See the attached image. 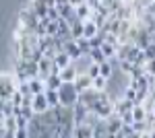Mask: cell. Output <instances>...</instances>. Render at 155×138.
Wrapping results in <instances>:
<instances>
[{"instance_id":"cell-1","label":"cell","mask_w":155,"mask_h":138,"mask_svg":"<svg viewBox=\"0 0 155 138\" xmlns=\"http://www.w3.org/2000/svg\"><path fill=\"white\" fill-rule=\"evenodd\" d=\"M58 99H60V105H62V107H68V109H72L74 105L79 103V93H77V89H74L72 82H62V85H60Z\"/></svg>"},{"instance_id":"cell-2","label":"cell","mask_w":155,"mask_h":138,"mask_svg":"<svg viewBox=\"0 0 155 138\" xmlns=\"http://www.w3.org/2000/svg\"><path fill=\"white\" fill-rule=\"evenodd\" d=\"M17 93V81L12 74H0V99L2 101H11V97Z\"/></svg>"},{"instance_id":"cell-3","label":"cell","mask_w":155,"mask_h":138,"mask_svg":"<svg viewBox=\"0 0 155 138\" xmlns=\"http://www.w3.org/2000/svg\"><path fill=\"white\" fill-rule=\"evenodd\" d=\"M19 25H23V27L29 29V31H33V33H35L37 27H39V19L33 14V11H31L29 6H25V8L19 11Z\"/></svg>"},{"instance_id":"cell-4","label":"cell","mask_w":155,"mask_h":138,"mask_svg":"<svg viewBox=\"0 0 155 138\" xmlns=\"http://www.w3.org/2000/svg\"><path fill=\"white\" fill-rule=\"evenodd\" d=\"M101 93H104V91H95V89L91 87V89H87V91L79 93V103L85 105V107H87V111H89V109H91V107L101 99Z\"/></svg>"},{"instance_id":"cell-5","label":"cell","mask_w":155,"mask_h":138,"mask_svg":"<svg viewBox=\"0 0 155 138\" xmlns=\"http://www.w3.org/2000/svg\"><path fill=\"white\" fill-rule=\"evenodd\" d=\"M31 109H33V114L35 115H41L50 111V105H48V99H46V95L44 93H39V95H33V103H31Z\"/></svg>"},{"instance_id":"cell-6","label":"cell","mask_w":155,"mask_h":138,"mask_svg":"<svg viewBox=\"0 0 155 138\" xmlns=\"http://www.w3.org/2000/svg\"><path fill=\"white\" fill-rule=\"evenodd\" d=\"M64 54L71 58V62H77V60H81V58H83V54H81L79 46L74 43V39H68V41L64 43Z\"/></svg>"},{"instance_id":"cell-7","label":"cell","mask_w":155,"mask_h":138,"mask_svg":"<svg viewBox=\"0 0 155 138\" xmlns=\"http://www.w3.org/2000/svg\"><path fill=\"white\" fill-rule=\"evenodd\" d=\"M72 85H74L77 93H83V91H87V89H91V87H93V81H91V79H89V76L83 72V74H79V76L74 79V82H72Z\"/></svg>"},{"instance_id":"cell-8","label":"cell","mask_w":155,"mask_h":138,"mask_svg":"<svg viewBox=\"0 0 155 138\" xmlns=\"http://www.w3.org/2000/svg\"><path fill=\"white\" fill-rule=\"evenodd\" d=\"M106 126H107V134H120V130H122V120H120V115L112 114L106 120Z\"/></svg>"},{"instance_id":"cell-9","label":"cell","mask_w":155,"mask_h":138,"mask_svg":"<svg viewBox=\"0 0 155 138\" xmlns=\"http://www.w3.org/2000/svg\"><path fill=\"white\" fill-rule=\"evenodd\" d=\"M60 81L62 82H74V79L79 76V72H77V66H74V62H72L71 66H66V68L60 70Z\"/></svg>"},{"instance_id":"cell-10","label":"cell","mask_w":155,"mask_h":138,"mask_svg":"<svg viewBox=\"0 0 155 138\" xmlns=\"http://www.w3.org/2000/svg\"><path fill=\"white\" fill-rule=\"evenodd\" d=\"M85 115H87V107L81 105V103H77L72 107V124H74V126H81L85 122Z\"/></svg>"},{"instance_id":"cell-11","label":"cell","mask_w":155,"mask_h":138,"mask_svg":"<svg viewBox=\"0 0 155 138\" xmlns=\"http://www.w3.org/2000/svg\"><path fill=\"white\" fill-rule=\"evenodd\" d=\"M72 138H93V128L85 126V124L74 126V130H72Z\"/></svg>"},{"instance_id":"cell-12","label":"cell","mask_w":155,"mask_h":138,"mask_svg":"<svg viewBox=\"0 0 155 138\" xmlns=\"http://www.w3.org/2000/svg\"><path fill=\"white\" fill-rule=\"evenodd\" d=\"M97 33H99V27L87 19V21L83 23V37H85V39H93Z\"/></svg>"},{"instance_id":"cell-13","label":"cell","mask_w":155,"mask_h":138,"mask_svg":"<svg viewBox=\"0 0 155 138\" xmlns=\"http://www.w3.org/2000/svg\"><path fill=\"white\" fill-rule=\"evenodd\" d=\"M56 11H58L60 19H64V21H68L71 17H74V6H71V4H58Z\"/></svg>"},{"instance_id":"cell-14","label":"cell","mask_w":155,"mask_h":138,"mask_svg":"<svg viewBox=\"0 0 155 138\" xmlns=\"http://www.w3.org/2000/svg\"><path fill=\"white\" fill-rule=\"evenodd\" d=\"M74 14H77V19H79V21H83V23H85V21L91 17V8H89L87 4H79V6L74 8Z\"/></svg>"},{"instance_id":"cell-15","label":"cell","mask_w":155,"mask_h":138,"mask_svg":"<svg viewBox=\"0 0 155 138\" xmlns=\"http://www.w3.org/2000/svg\"><path fill=\"white\" fill-rule=\"evenodd\" d=\"M87 58H89V60H91L93 64H97V66H99V64H104V62H107V58L104 56V52H101L99 47H97V50H91Z\"/></svg>"},{"instance_id":"cell-16","label":"cell","mask_w":155,"mask_h":138,"mask_svg":"<svg viewBox=\"0 0 155 138\" xmlns=\"http://www.w3.org/2000/svg\"><path fill=\"white\" fill-rule=\"evenodd\" d=\"M27 82H29V87H31V93H33V95H39V93L46 91V82L41 81V79H31V81H27Z\"/></svg>"},{"instance_id":"cell-17","label":"cell","mask_w":155,"mask_h":138,"mask_svg":"<svg viewBox=\"0 0 155 138\" xmlns=\"http://www.w3.org/2000/svg\"><path fill=\"white\" fill-rule=\"evenodd\" d=\"M44 95H46V99H48V105H50V109H56V107H60L58 91H44Z\"/></svg>"},{"instance_id":"cell-18","label":"cell","mask_w":155,"mask_h":138,"mask_svg":"<svg viewBox=\"0 0 155 138\" xmlns=\"http://www.w3.org/2000/svg\"><path fill=\"white\" fill-rule=\"evenodd\" d=\"M54 64H56V66L62 70V68H66V66H71L72 62H71V58L66 56L64 52H60V54H56V58H54Z\"/></svg>"},{"instance_id":"cell-19","label":"cell","mask_w":155,"mask_h":138,"mask_svg":"<svg viewBox=\"0 0 155 138\" xmlns=\"http://www.w3.org/2000/svg\"><path fill=\"white\" fill-rule=\"evenodd\" d=\"M112 74H114V66H112L110 62H104V64H99V76H101V79L110 81V79H112Z\"/></svg>"},{"instance_id":"cell-20","label":"cell","mask_w":155,"mask_h":138,"mask_svg":"<svg viewBox=\"0 0 155 138\" xmlns=\"http://www.w3.org/2000/svg\"><path fill=\"white\" fill-rule=\"evenodd\" d=\"M83 37V21H74L71 25V39H81Z\"/></svg>"},{"instance_id":"cell-21","label":"cell","mask_w":155,"mask_h":138,"mask_svg":"<svg viewBox=\"0 0 155 138\" xmlns=\"http://www.w3.org/2000/svg\"><path fill=\"white\" fill-rule=\"evenodd\" d=\"M44 82H46V91H58L60 85H62L60 76H48Z\"/></svg>"},{"instance_id":"cell-22","label":"cell","mask_w":155,"mask_h":138,"mask_svg":"<svg viewBox=\"0 0 155 138\" xmlns=\"http://www.w3.org/2000/svg\"><path fill=\"white\" fill-rule=\"evenodd\" d=\"M4 130H6V132H11V134H15V132H17V117H15V115H6V117H4Z\"/></svg>"},{"instance_id":"cell-23","label":"cell","mask_w":155,"mask_h":138,"mask_svg":"<svg viewBox=\"0 0 155 138\" xmlns=\"http://www.w3.org/2000/svg\"><path fill=\"white\" fill-rule=\"evenodd\" d=\"M130 114H132V120H134V122H143L145 117H147V111L143 109V105H134Z\"/></svg>"},{"instance_id":"cell-24","label":"cell","mask_w":155,"mask_h":138,"mask_svg":"<svg viewBox=\"0 0 155 138\" xmlns=\"http://www.w3.org/2000/svg\"><path fill=\"white\" fill-rule=\"evenodd\" d=\"M74 43L79 46V50H81L83 56H89V52H91V43H89V39L81 37V39H74Z\"/></svg>"},{"instance_id":"cell-25","label":"cell","mask_w":155,"mask_h":138,"mask_svg":"<svg viewBox=\"0 0 155 138\" xmlns=\"http://www.w3.org/2000/svg\"><path fill=\"white\" fill-rule=\"evenodd\" d=\"M85 126H89V128H95L97 124H99V117H97L93 111H87V115H85V122H83Z\"/></svg>"},{"instance_id":"cell-26","label":"cell","mask_w":155,"mask_h":138,"mask_svg":"<svg viewBox=\"0 0 155 138\" xmlns=\"http://www.w3.org/2000/svg\"><path fill=\"white\" fill-rule=\"evenodd\" d=\"M85 74H87L91 81H93V79H97V76H99V66H97V64H89V66H87V70H85Z\"/></svg>"},{"instance_id":"cell-27","label":"cell","mask_w":155,"mask_h":138,"mask_svg":"<svg viewBox=\"0 0 155 138\" xmlns=\"http://www.w3.org/2000/svg\"><path fill=\"white\" fill-rule=\"evenodd\" d=\"M106 85H107V81L101 79V76L93 79V89H95V91H106Z\"/></svg>"},{"instance_id":"cell-28","label":"cell","mask_w":155,"mask_h":138,"mask_svg":"<svg viewBox=\"0 0 155 138\" xmlns=\"http://www.w3.org/2000/svg\"><path fill=\"white\" fill-rule=\"evenodd\" d=\"M118 64H120V68H122V72L130 76V72H132V66H134V64H132V62H126V60H122V62H118Z\"/></svg>"},{"instance_id":"cell-29","label":"cell","mask_w":155,"mask_h":138,"mask_svg":"<svg viewBox=\"0 0 155 138\" xmlns=\"http://www.w3.org/2000/svg\"><path fill=\"white\" fill-rule=\"evenodd\" d=\"M11 103H12V107H21V103H23V95L17 91V93L11 97Z\"/></svg>"},{"instance_id":"cell-30","label":"cell","mask_w":155,"mask_h":138,"mask_svg":"<svg viewBox=\"0 0 155 138\" xmlns=\"http://www.w3.org/2000/svg\"><path fill=\"white\" fill-rule=\"evenodd\" d=\"M147 60H155V43H149V47L143 52Z\"/></svg>"},{"instance_id":"cell-31","label":"cell","mask_w":155,"mask_h":138,"mask_svg":"<svg viewBox=\"0 0 155 138\" xmlns=\"http://www.w3.org/2000/svg\"><path fill=\"white\" fill-rule=\"evenodd\" d=\"M48 19H50V21H54V23L60 19V14H58V11H56V6H54V8H48Z\"/></svg>"},{"instance_id":"cell-32","label":"cell","mask_w":155,"mask_h":138,"mask_svg":"<svg viewBox=\"0 0 155 138\" xmlns=\"http://www.w3.org/2000/svg\"><path fill=\"white\" fill-rule=\"evenodd\" d=\"M15 138H29V130H27V128H17Z\"/></svg>"},{"instance_id":"cell-33","label":"cell","mask_w":155,"mask_h":138,"mask_svg":"<svg viewBox=\"0 0 155 138\" xmlns=\"http://www.w3.org/2000/svg\"><path fill=\"white\" fill-rule=\"evenodd\" d=\"M132 132H134V130H132V126H124V124H122V130H120V134H122V136H130Z\"/></svg>"},{"instance_id":"cell-34","label":"cell","mask_w":155,"mask_h":138,"mask_svg":"<svg viewBox=\"0 0 155 138\" xmlns=\"http://www.w3.org/2000/svg\"><path fill=\"white\" fill-rule=\"evenodd\" d=\"M27 126H29V122L21 115H17V128H27Z\"/></svg>"},{"instance_id":"cell-35","label":"cell","mask_w":155,"mask_h":138,"mask_svg":"<svg viewBox=\"0 0 155 138\" xmlns=\"http://www.w3.org/2000/svg\"><path fill=\"white\" fill-rule=\"evenodd\" d=\"M85 2H87V0H68V4H71V6H74V8H77L79 4H85Z\"/></svg>"},{"instance_id":"cell-36","label":"cell","mask_w":155,"mask_h":138,"mask_svg":"<svg viewBox=\"0 0 155 138\" xmlns=\"http://www.w3.org/2000/svg\"><path fill=\"white\" fill-rule=\"evenodd\" d=\"M41 2H44L48 8H54V6H56V0H41Z\"/></svg>"},{"instance_id":"cell-37","label":"cell","mask_w":155,"mask_h":138,"mask_svg":"<svg viewBox=\"0 0 155 138\" xmlns=\"http://www.w3.org/2000/svg\"><path fill=\"white\" fill-rule=\"evenodd\" d=\"M58 4H68V0H56V6Z\"/></svg>"},{"instance_id":"cell-38","label":"cell","mask_w":155,"mask_h":138,"mask_svg":"<svg viewBox=\"0 0 155 138\" xmlns=\"http://www.w3.org/2000/svg\"><path fill=\"white\" fill-rule=\"evenodd\" d=\"M128 138H141V134H137V132H132V134H130Z\"/></svg>"}]
</instances>
